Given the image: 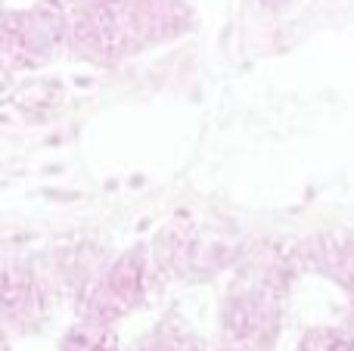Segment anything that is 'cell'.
I'll return each mask as SVG.
<instances>
[{"label":"cell","mask_w":354,"mask_h":351,"mask_svg":"<svg viewBox=\"0 0 354 351\" xmlns=\"http://www.w3.org/2000/svg\"><path fill=\"white\" fill-rule=\"evenodd\" d=\"M264 6H270V10H280V6H289L292 0H261Z\"/></svg>","instance_id":"10"},{"label":"cell","mask_w":354,"mask_h":351,"mask_svg":"<svg viewBox=\"0 0 354 351\" xmlns=\"http://www.w3.org/2000/svg\"><path fill=\"white\" fill-rule=\"evenodd\" d=\"M299 351H354V330H348V327H317L301 339Z\"/></svg>","instance_id":"9"},{"label":"cell","mask_w":354,"mask_h":351,"mask_svg":"<svg viewBox=\"0 0 354 351\" xmlns=\"http://www.w3.org/2000/svg\"><path fill=\"white\" fill-rule=\"evenodd\" d=\"M159 274L153 252L131 249L112 265L100 267L87 286L78 292V317H93L103 323H115L137 311L153 292V280Z\"/></svg>","instance_id":"4"},{"label":"cell","mask_w":354,"mask_h":351,"mask_svg":"<svg viewBox=\"0 0 354 351\" xmlns=\"http://www.w3.org/2000/svg\"><path fill=\"white\" fill-rule=\"evenodd\" d=\"M134 351H205V345H202V339H196L183 323L162 321L153 333L137 342Z\"/></svg>","instance_id":"8"},{"label":"cell","mask_w":354,"mask_h":351,"mask_svg":"<svg viewBox=\"0 0 354 351\" xmlns=\"http://www.w3.org/2000/svg\"><path fill=\"white\" fill-rule=\"evenodd\" d=\"M305 258L314 271L326 274L333 283H339L348 296H354V236L330 234L308 243Z\"/></svg>","instance_id":"6"},{"label":"cell","mask_w":354,"mask_h":351,"mask_svg":"<svg viewBox=\"0 0 354 351\" xmlns=\"http://www.w3.org/2000/svg\"><path fill=\"white\" fill-rule=\"evenodd\" d=\"M47 290L44 280L25 265L3 267V317L10 327L35 330L47 317Z\"/></svg>","instance_id":"5"},{"label":"cell","mask_w":354,"mask_h":351,"mask_svg":"<svg viewBox=\"0 0 354 351\" xmlns=\"http://www.w3.org/2000/svg\"><path fill=\"white\" fill-rule=\"evenodd\" d=\"M245 252L249 249L230 230L177 218L159 234V240L153 246V261L162 277L208 280L218 271L239 265Z\"/></svg>","instance_id":"3"},{"label":"cell","mask_w":354,"mask_h":351,"mask_svg":"<svg viewBox=\"0 0 354 351\" xmlns=\"http://www.w3.org/2000/svg\"><path fill=\"white\" fill-rule=\"evenodd\" d=\"M66 22V50L91 62H118L147 44L171 37L187 22L177 0H56Z\"/></svg>","instance_id":"1"},{"label":"cell","mask_w":354,"mask_h":351,"mask_svg":"<svg viewBox=\"0 0 354 351\" xmlns=\"http://www.w3.org/2000/svg\"><path fill=\"white\" fill-rule=\"evenodd\" d=\"M62 351H118V336L112 323L93 321V317H78L72 330L62 336Z\"/></svg>","instance_id":"7"},{"label":"cell","mask_w":354,"mask_h":351,"mask_svg":"<svg viewBox=\"0 0 354 351\" xmlns=\"http://www.w3.org/2000/svg\"><path fill=\"white\" fill-rule=\"evenodd\" d=\"M286 252L261 246L245 252L236 265L221 305V345L224 351H270L280 333V317L289 290Z\"/></svg>","instance_id":"2"}]
</instances>
